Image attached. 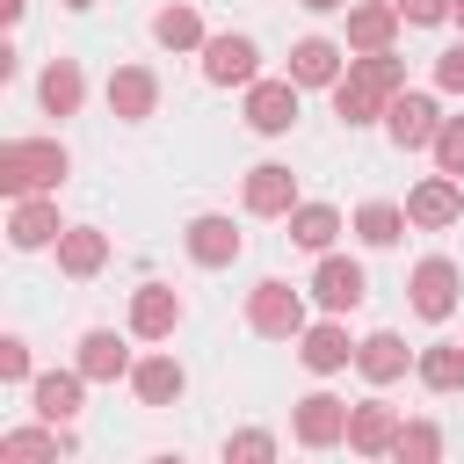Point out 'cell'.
I'll return each instance as SVG.
<instances>
[{
  "label": "cell",
  "mask_w": 464,
  "mask_h": 464,
  "mask_svg": "<svg viewBox=\"0 0 464 464\" xmlns=\"http://www.w3.org/2000/svg\"><path fill=\"white\" fill-rule=\"evenodd\" d=\"M399 87H406V65H399L392 51H362V58H348V72L334 80V109H341L348 130H362V123L384 116V102H392Z\"/></svg>",
  "instance_id": "1"
},
{
  "label": "cell",
  "mask_w": 464,
  "mask_h": 464,
  "mask_svg": "<svg viewBox=\"0 0 464 464\" xmlns=\"http://www.w3.org/2000/svg\"><path fill=\"white\" fill-rule=\"evenodd\" d=\"M65 174H72V160L58 138H7L0 145V188L7 196H51Z\"/></svg>",
  "instance_id": "2"
},
{
  "label": "cell",
  "mask_w": 464,
  "mask_h": 464,
  "mask_svg": "<svg viewBox=\"0 0 464 464\" xmlns=\"http://www.w3.org/2000/svg\"><path fill=\"white\" fill-rule=\"evenodd\" d=\"M246 326L254 334H268V341H290V334H304V297L290 290V283H254L246 290Z\"/></svg>",
  "instance_id": "3"
},
{
  "label": "cell",
  "mask_w": 464,
  "mask_h": 464,
  "mask_svg": "<svg viewBox=\"0 0 464 464\" xmlns=\"http://www.w3.org/2000/svg\"><path fill=\"white\" fill-rule=\"evenodd\" d=\"M384 130H392V145H399V152H413V145H435V130H442V109H435L428 94H406V87H399V94L384 102Z\"/></svg>",
  "instance_id": "4"
},
{
  "label": "cell",
  "mask_w": 464,
  "mask_h": 464,
  "mask_svg": "<svg viewBox=\"0 0 464 464\" xmlns=\"http://www.w3.org/2000/svg\"><path fill=\"white\" fill-rule=\"evenodd\" d=\"M290 428H297L304 450H334V442H348V399H334V392H304Z\"/></svg>",
  "instance_id": "5"
},
{
  "label": "cell",
  "mask_w": 464,
  "mask_h": 464,
  "mask_svg": "<svg viewBox=\"0 0 464 464\" xmlns=\"http://www.w3.org/2000/svg\"><path fill=\"white\" fill-rule=\"evenodd\" d=\"M246 210L254 218H290L297 210V174L283 167V160H261V167H246Z\"/></svg>",
  "instance_id": "6"
},
{
  "label": "cell",
  "mask_w": 464,
  "mask_h": 464,
  "mask_svg": "<svg viewBox=\"0 0 464 464\" xmlns=\"http://www.w3.org/2000/svg\"><path fill=\"white\" fill-rule=\"evenodd\" d=\"M181 246H188V261H203V268H232L239 261V225L232 218H218V210H203V218H188V232H181Z\"/></svg>",
  "instance_id": "7"
},
{
  "label": "cell",
  "mask_w": 464,
  "mask_h": 464,
  "mask_svg": "<svg viewBox=\"0 0 464 464\" xmlns=\"http://www.w3.org/2000/svg\"><path fill=\"white\" fill-rule=\"evenodd\" d=\"M246 123L261 138H283L297 123V80H254L246 87Z\"/></svg>",
  "instance_id": "8"
},
{
  "label": "cell",
  "mask_w": 464,
  "mask_h": 464,
  "mask_svg": "<svg viewBox=\"0 0 464 464\" xmlns=\"http://www.w3.org/2000/svg\"><path fill=\"white\" fill-rule=\"evenodd\" d=\"M406 218H413L420 232H442V225H457V218H464V188H457V174H428V181L406 196Z\"/></svg>",
  "instance_id": "9"
},
{
  "label": "cell",
  "mask_w": 464,
  "mask_h": 464,
  "mask_svg": "<svg viewBox=\"0 0 464 464\" xmlns=\"http://www.w3.org/2000/svg\"><path fill=\"white\" fill-rule=\"evenodd\" d=\"M297 362H304L312 377H334V370H348V362H355V341H348V326H341V319H319V326H304V334H297Z\"/></svg>",
  "instance_id": "10"
},
{
  "label": "cell",
  "mask_w": 464,
  "mask_h": 464,
  "mask_svg": "<svg viewBox=\"0 0 464 464\" xmlns=\"http://www.w3.org/2000/svg\"><path fill=\"white\" fill-rule=\"evenodd\" d=\"M80 392H87V370H80V362H72V370H44V377L29 384V406H36L44 420L72 428V420H80Z\"/></svg>",
  "instance_id": "11"
},
{
  "label": "cell",
  "mask_w": 464,
  "mask_h": 464,
  "mask_svg": "<svg viewBox=\"0 0 464 464\" xmlns=\"http://www.w3.org/2000/svg\"><path fill=\"white\" fill-rule=\"evenodd\" d=\"M399 428H406V420H399L384 399H362V406H348V450H355V457H392Z\"/></svg>",
  "instance_id": "12"
},
{
  "label": "cell",
  "mask_w": 464,
  "mask_h": 464,
  "mask_svg": "<svg viewBox=\"0 0 464 464\" xmlns=\"http://www.w3.org/2000/svg\"><path fill=\"white\" fill-rule=\"evenodd\" d=\"M254 36H210L203 44V80L210 87H254Z\"/></svg>",
  "instance_id": "13"
},
{
  "label": "cell",
  "mask_w": 464,
  "mask_h": 464,
  "mask_svg": "<svg viewBox=\"0 0 464 464\" xmlns=\"http://www.w3.org/2000/svg\"><path fill=\"white\" fill-rule=\"evenodd\" d=\"M152 109H160V80H152V65H116V72H109V116L145 123Z\"/></svg>",
  "instance_id": "14"
},
{
  "label": "cell",
  "mask_w": 464,
  "mask_h": 464,
  "mask_svg": "<svg viewBox=\"0 0 464 464\" xmlns=\"http://www.w3.org/2000/svg\"><path fill=\"white\" fill-rule=\"evenodd\" d=\"M312 297H319L326 312H355V304L370 297V276H362L355 261H341V254H326V261L312 268Z\"/></svg>",
  "instance_id": "15"
},
{
  "label": "cell",
  "mask_w": 464,
  "mask_h": 464,
  "mask_svg": "<svg viewBox=\"0 0 464 464\" xmlns=\"http://www.w3.org/2000/svg\"><path fill=\"white\" fill-rule=\"evenodd\" d=\"M406 290H413V312H420V319H450V312H457V261L428 254Z\"/></svg>",
  "instance_id": "16"
},
{
  "label": "cell",
  "mask_w": 464,
  "mask_h": 464,
  "mask_svg": "<svg viewBox=\"0 0 464 464\" xmlns=\"http://www.w3.org/2000/svg\"><path fill=\"white\" fill-rule=\"evenodd\" d=\"M58 203L51 196H14V218H7V239L22 246V254H36V246H58Z\"/></svg>",
  "instance_id": "17"
},
{
  "label": "cell",
  "mask_w": 464,
  "mask_h": 464,
  "mask_svg": "<svg viewBox=\"0 0 464 464\" xmlns=\"http://www.w3.org/2000/svg\"><path fill=\"white\" fill-rule=\"evenodd\" d=\"M174 326H181V297H174L167 283L130 290V334H138V341H167Z\"/></svg>",
  "instance_id": "18"
},
{
  "label": "cell",
  "mask_w": 464,
  "mask_h": 464,
  "mask_svg": "<svg viewBox=\"0 0 464 464\" xmlns=\"http://www.w3.org/2000/svg\"><path fill=\"white\" fill-rule=\"evenodd\" d=\"M399 0H362V7H348V51H392V36H399Z\"/></svg>",
  "instance_id": "19"
},
{
  "label": "cell",
  "mask_w": 464,
  "mask_h": 464,
  "mask_svg": "<svg viewBox=\"0 0 464 464\" xmlns=\"http://www.w3.org/2000/svg\"><path fill=\"white\" fill-rule=\"evenodd\" d=\"M102 261H109V232H94V225H65V232H58V268H65L72 283L102 276Z\"/></svg>",
  "instance_id": "20"
},
{
  "label": "cell",
  "mask_w": 464,
  "mask_h": 464,
  "mask_svg": "<svg viewBox=\"0 0 464 464\" xmlns=\"http://www.w3.org/2000/svg\"><path fill=\"white\" fill-rule=\"evenodd\" d=\"M80 370H87V384H116V377H130V348L109 326H94V334H80Z\"/></svg>",
  "instance_id": "21"
},
{
  "label": "cell",
  "mask_w": 464,
  "mask_h": 464,
  "mask_svg": "<svg viewBox=\"0 0 464 464\" xmlns=\"http://www.w3.org/2000/svg\"><path fill=\"white\" fill-rule=\"evenodd\" d=\"M36 94H44L51 116H72V109L87 102V72H80V58H51L44 80H36Z\"/></svg>",
  "instance_id": "22"
},
{
  "label": "cell",
  "mask_w": 464,
  "mask_h": 464,
  "mask_svg": "<svg viewBox=\"0 0 464 464\" xmlns=\"http://www.w3.org/2000/svg\"><path fill=\"white\" fill-rule=\"evenodd\" d=\"M406 362H413V355H406V341H399V334H362V341H355V370H362L370 384L406 377Z\"/></svg>",
  "instance_id": "23"
},
{
  "label": "cell",
  "mask_w": 464,
  "mask_h": 464,
  "mask_svg": "<svg viewBox=\"0 0 464 464\" xmlns=\"http://www.w3.org/2000/svg\"><path fill=\"white\" fill-rule=\"evenodd\" d=\"M181 384H188V377H181V362H174V355H145V362H130V392H138L145 406H174V399H181Z\"/></svg>",
  "instance_id": "24"
},
{
  "label": "cell",
  "mask_w": 464,
  "mask_h": 464,
  "mask_svg": "<svg viewBox=\"0 0 464 464\" xmlns=\"http://www.w3.org/2000/svg\"><path fill=\"white\" fill-rule=\"evenodd\" d=\"M290 80H297V87H334V80H341V44L304 36V44L290 51Z\"/></svg>",
  "instance_id": "25"
},
{
  "label": "cell",
  "mask_w": 464,
  "mask_h": 464,
  "mask_svg": "<svg viewBox=\"0 0 464 464\" xmlns=\"http://www.w3.org/2000/svg\"><path fill=\"white\" fill-rule=\"evenodd\" d=\"M413 370H420L428 392H464V341H435V348H420Z\"/></svg>",
  "instance_id": "26"
},
{
  "label": "cell",
  "mask_w": 464,
  "mask_h": 464,
  "mask_svg": "<svg viewBox=\"0 0 464 464\" xmlns=\"http://www.w3.org/2000/svg\"><path fill=\"white\" fill-rule=\"evenodd\" d=\"M334 232H341V210H334V203H297V210H290V239H297V246L326 254Z\"/></svg>",
  "instance_id": "27"
},
{
  "label": "cell",
  "mask_w": 464,
  "mask_h": 464,
  "mask_svg": "<svg viewBox=\"0 0 464 464\" xmlns=\"http://www.w3.org/2000/svg\"><path fill=\"white\" fill-rule=\"evenodd\" d=\"M406 225H413L406 203H362V210H355V239H362V246H399Z\"/></svg>",
  "instance_id": "28"
},
{
  "label": "cell",
  "mask_w": 464,
  "mask_h": 464,
  "mask_svg": "<svg viewBox=\"0 0 464 464\" xmlns=\"http://www.w3.org/2000/svg\"><path fill=\"white\" fill-rule=\"evenodd\" d=\"M152 36H160L167 51H203V44H210V36H203V22H196V7H181V0L152 14Z\"/></svg>",
  "instance_id": "29"
},
{
  "label": "cell",
  "mask_w": 464,
  "mask_h": 464,
  "mask_svg": "<svg viewBox=\"0 0 464 464\" xmlns=\"http://www.w3.org/2000/svg\"><path fill=\"white\" fill-rule=\"evenodd\" d=\"M58 450H72V435H65L58 420H44V428H14V435H0V457H58Z\"/></svg>",
  "instance_id": "30"
},
{
  "label": "cell",
  "mask_w": 464,
  "mask_h": 464,
  "mask_svg": "<svg viewBox=\"0 0 464 464\" xmlns=\"http://www.w3.org/2000/svg\"><path fill=\"white\" fill-rule=\"evenodd\" d=\"M392 457H406V464H428V457H442V428H428V420H406V428H399V442H392Z\"/></svg>",
  "instance_id": "31"
},
{
  "label": "cell",
  "mask_w": 464,
  "mask_h": 464,
  "mask_svg": "<svg viewBox=\"0 0 464 464\" xmlns=\"http://www.w3.org/2000/svg\"><path fill=\"white\" fill-rule=\"evenodd\" d=\"M435 160H442V174L464 181V116H442V130H435Z\"/></svg>",
  "instance_id": "32"
},
{
  "label": "cell",
  "mask_w": 464,
  "mask_h": 464,
  "mask_svg": "<svg viewBox=\"0 0 464 464\" xmlns=\"http://www.w3.org/2000/svg\"><path fill=\"white\" fill-rule=\"evenodd\" d=\"M225 457H246V464H268V457H276V435H261V428H239V435H225Z\"/></svg>",
  "instance_id": "33"
},
{
  "label": "cell",
  "mask_w": 464,
  "mask_h": 464,
  "mask_svg": "<svg viewBox=\"0 0 464 464\" xmlns=\"http://www.w3.org/2000/svg\"><path fill=\"white\" fill-rule=\"evenodd\" d=\"M0 377H7V384H22V377H29V341H22V334H7V341H0Z\"/></svg>",
  "instance_id": "34"
},
{
  "label": "cell",
  "mask_w": 464,
  "mask_h": 464,
  "mask_svg": "<svg viewBox=\"0 0 464 464\" xmlns=\"http://www.w3.org/2000/svg\"><path fill=\"white\" fill-rule=\"evenodd\" d=\"M435 87H450V94H464V44H450V51L435 58Z\"/></svg>",
  "instance_id": "35"
},
{
  "label": "cell",
  "mask_w": 464,
  "mask_h": 464,
  "mask_svg": "<svg viewBox=\"0 0 464 464\" xmlns=\"http://www.w3.org/2000/svg\"><path fill=\"white\" fill-rule=\"evenodd\" d=\"M450 7H457V0H399V14H406V22H420V29L450 22Z\"/></svg>",
  "instance_id": "36"
},
{
  "label": "cell",
  "mask_w": 464,
  "mask_h": 464,
  "mask_svg": "<svg viewBox=\"0 0 464 464\" xmlns=\"http://www.w3.org/2000/svg\"><path fill=\"white\" fill-rule=\"evenodd\" d=\"M22 7H29V0H0V14H7V22H22Z\"/></svg>",
  "instance_id": "37"
},
{
  "label": "cell",
  "mask_w": 464,
  "mask_h": 464,
  "mask_svg": "<svg viewBox=\"0 0 464 464\" xmlns=\"http://www.w3.org/2000/svg\"><path fill=\"white\" fill-rule=\"evenodd\" d=\"M297 7H312V14H334V7H341V0H297Z\"/></svg>",
  "instance_id": "38"
},
{
  "label": "cell",
  "mask_w": 464,
  "mask_h": 464,
  "mask_svg": "<svg viewBox=\"0 0 464 464\" xmlns=\"http://www.w3.org/2000/svg\"><path fill=\"white\" fill-rule=\"evenodd\" d=\"M65 7H72V14H87V7H94V0H65Z\"/></svg>",
  "instance_id": "39"
},
{
  "label": "cell",
  "mask_w": 464,
  "mask_h": 464,
  "mask_svg": "<svg viewBox=\"0 0 464 464\" xmlns=\"http://www.w3.org/2000/svg\"><path fill=\"white\" fill-rule=\"evenodd\" d=\"M450 14H457V22H464V0H457V7H450Z\"/></svg>",
  "instance_id": "40"
}]
</instances>
